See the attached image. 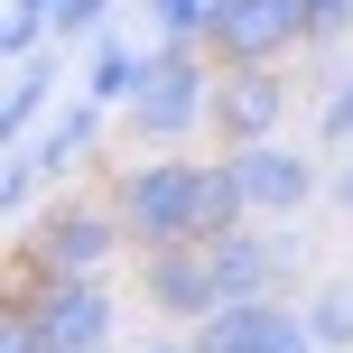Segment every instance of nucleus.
Listing matches in <instances>:
<instances>
[{
	"mask_svg": "<svg viewBox=\"0 0 353 353\" xmlns=\"http://www.w3.org/2000/svg\"><path fill=\"white\" fill-rule=\"evenodd\" d=\"M112 10H121V0H65V10H56V47H74V37H112Z\"/></svg>",
	"mask_w": 353,
	"mask_h": 353,
	"instance_id": "6ab92c4d",
	"label": "nucleus"
},
{
	"mask_svg": "<svg viewBox=\"0 0 353 353\" xmlns=\"http://www.w3.org/2000/svg\"><path fill=\"white\" fill-rule=\"evenodd\" d=\"M214 74H223L214 47H195V37H159L140 93L121 103V130H130L140 149H186L195 130H214Z\"/></svg>",
	"mask_w": 353,
	"mask_h": 353,
	"instance_id": "f257e3e1",
	"label": "nucleus"
},
{
	"mask_svg": "<svg viewBox=\"0 0 353 353\" xmlns=\"http://www.w3.org/2000/svg\"><path fill=\"white\" fill-rule=\"evenodd\" d=\"M47 93H56V47L19 56L10 65V93H0V149H28L47 130Z\"/></svg>",
	"mask_w": 353,
	"mask_h": 353,
	"instance_id": "9d476101",
	"label": "nucleus"
},
{
	"mask_svg": "<svg viewBox=\"0 0 353 353\" xmlns=\"http://www.w3.org/2000/svg\"><path fill=\"white\" fill-rule=\"evenodd\" d=\"M316 149H325V159H344V149H353V74L325 93V112H316Z\"/></svg>",
	"mask_w": 353,
	"mask_h": 353,
	"instance_id": "a211bd4d",
	"label": "nucleus"
},
{
	"mask_svg": "<svg viewBox=\"0 0 353 353\" xmlns=\"http://www.w3.org/2000/svg\"><path fill=\"white\" fill-rule=\"evenodd\" d=\"M28 10H47V19H56V10H65V0H28Z\"/></svg>",
	"mask_w": 353,
	"mask_h": 353,
	"instance_id": "bb28decb",
	"label": "nucleus"
},
{
	"mask_svg": "<svg viewBox=\"0 0 353 353\" xmlns=\"http://www.w3.org/2000/svg\"><path fill=\"white\" fill-rule=\"evenodd\" d=\"M325 205H335V214H353V159H344L335 176H325Z\"/></svg>",
	"mask_w": 353,
	"mask_h": 353,
	"instance_id": "393cba45",
	"label": "nucleus"
},
{
	"mask_svg": "<svg viewBox=\"0 0 353 353\" xmlns=\"http://www.w3.org/2000/svg\"><path fill=\"white\" fill-rule=\"evenodd\" d=\"M353 37V0H316V47H344Z\"/></svg>",
	"mask_w": 353,
	"mask_h": 353,
	"instance_id": "b1692460",
	"label": "nucleus"
},
{
	"mask_svg": "<svg viewBox=\"0 0 353 353\" xmlns=\"http://www.w3.org/2000/svg\"><path fill=\"white\" fill-rule=\"evenodd\" d=\"M140 74H149V47H130V37H93V65H84V93H93V103L121 112L130 93H140Z\"/></svg>",
	"mask_w": 353,
	"mask_h": 353,
	"instance_id": "ddd939ff",
	"label": "nucleus"
},
{
	"mask_svg": "<svg viewBox=\"0 0 353 353\" xmlns=\"http://www.w3.org/2000/svg\"><path fill=\"white\" fill-rule=\"evenodd\" d=\"M270 251H279V279L307 270V232H298V223H270Z\"/></svg>",
	"mask_w": 353,
	"mask_h": 353,
	"instance_id": "5701e85b",
	"label": "nucleus"
},
{
	"mask_svg": "<svg viewBox=\"0 0 353 353\" xmlns=\"http://www.w3.org/2000/svg\"><path fill=\"white\" fill-rule=\"evenodd\" d=\"M223 159H232V176H242L251 223H298V214L316 205V168H307L288 140H251V149H223Z\"/></svg>",
	"mask_w": 353,
	"mask_h": 353,
	"instance_id": "0eeeda50",
	"label": "nucleus"
},
{
	"mask_svg": "<svg viewBox=\"0 0 353 353\" xmlns=\"http://www.w3.org/2000/svg\"><path fill=\"white\" fill-rule=\"evenodd\" d=\"M103 121H112V103H93V93H74V103L56 112V121L37 130L28 149H37V159H47V176H74V168L93 159V149H103Z\"/></svg>",
	"mask_w": 353,
	"mask_h": 353,
	"instance_id": "9b49d317",
	"label": "nucleus"
},
{
	"mask_svg": "<svg viewBox=\"0 0 353 353\" xmlns=\"http://www.w3.org/2000/svg\"><path fill=\"white\" fill-rule=\"evenodd\" d=\"M270 353H325V344H316V325H307V307H288V298H279V335H270Z\"/></svg>",
	"mask_w": 353,
	"mask_h": 353,
	"instance_id": "4be33fe9",
	"label": "nucleus"
},
{
	"mask_svg": "<svg viewBox=\"0 0 353 353\" xmlns=\"http://www.w3.org/2000/svg\"><path fill=\"white\" fill-rule=\"evenodd\" d=\"M37 186H47V159H37V149H10V159H0V214H37Z\"/></svg>",
	"mask_w": 353,
	"mask_h": 353,
	"instance_id": "dca6fc26",
	"label": "nucleus"
},
{
	"mask_svg": "<svg viewBox=\"0 0 353 353\" xmlns=\"http://www.w3.org/2000/svg\"><path fill=\"white\" fill-rule=\"evenodd\" d=\"M140 353H195V335L176 325V335H159V344H140Z\"/></svg>",
	"mask_w": 353,
	"mask_h": 353,
	"instance_id": "a878e982",
	"label": "nucleus"
},
{
	"mask_svg": "<svg viewBox=\"0 0 353 353\" xmlns=\"http://www.w3.org/2000/svg\"><path fill=\"white\" fill-rule=\"evenodd\" d=\"M140 298L159 307L168 325H205L214 307H223V288H214V251L205 242H168V251H140Z\"/></svg>",
	"mask_w": 353,
	"mask_h": 353,
	"instance_id": "6e6552de",
	"label": "nucleus"
},
{
	"mask_svg": "<svg viewBox=\"0 0 353 353\" xmlns=\"http://www.w3.org/2000/svg\"><path fill=\"white\" fill-rule=\"evenodd\" d=\"M205 47L223 65H288L316 47V0H214Z\"/></svg>",
	"mask_w": 353,
	"mask_h": 353,
	"instance_id": "20e7f679",
	"label": "nucleus"
},
{
	"mask_svg": "<svg viewBox=\"0 0 353 353\" xmlns=\"http://www.w3.org/2000/svg\"><path fill=\"white\" fill-rule=\"evenodd\" d=\"M279 335V298H251V307H214L195 325V353H270Z\"/></svg>",
	"mask_w": 353,
	"mask_h": 353,
	"instance_id": "f8f14e48",
	"label": "nucleus"
},
{
	"mask_svg": "<svg viewBox=\"0 0 353 353\" xmlns=\"http://www.w3.org/2000/svg\"><path fill=\"white\" fill-rule=\"evenodd\" d=\"M112 251H130L112 195L103 205H37L28 232H19V251H10V279H103ZM10 298H28V288H10Z\"/></svg>",
	"mask_w": 353,
	"mask_h": 353,
	"instance_id": "7ed1b4c3",
	"label": "nucleus"
},
{
	"mask_svg": "<svg viewBox=\"0 0 353 353\" xmlns=\"http://www.w3.org/2000/svg\"><path fill=\"white\" fill-rule=\"evenodd\" d=\"M214 288H223V307H251V298H279V251H270V223H232L214 232Z\"/></svg>",
	"mask_w": 353,
	"mask_h": 353,
	"instance_id": "1a4fd4ad",
	"label": "nucleus"
},
{
	"mask_svg": "<svg viewBox=\"0 0 353 353\" xmlns=\"http://www.w3.org/2000/svg\"><path fill=\"white\" fill-rule=\"evenodd\" d=\"M307 325H316L325 353H353V279H325L316 298H307Z\"/></svg>",
	"mask_w": 353,
	"mask_h": 353,
	"instance_id": "4468645a",
	"label": "nucleus"
},
{
	"mask_svg": "<svg viewBox=\"0 0 353 353\" xmlns=\"http://www.w3.org/2000/svg\"><path fill=\"white\" fill-rule=\"evenodd\" d=\"M37 47H56V19H47V10H28V0H19V10L0 19V56H10V65H19V56H37Z\"/></svg>",
	"mask_w": 353,
	"mask_h": 353,
	"instance_id": "f3484780",
	"label": "nucleus"
},
{
	"mask_svg": "<svg viewBox=\"0 0 353 353\" xmlns=\"http://www.w3.org/2000/svg\"><path fill=\"white\" fill-rule=\"evenodd\" d=\"M288 130V65H223L214 74V140L251 149Z\"/></svg>",
	"mask_w": 353,
	"mask_h": 353,
	"instance_id": "423d86ee",
	"label": "nucleus"
},
{
	"mask_svg": "<svg viewBox=\"0 0 353 353\" xmlns=\"http://www.w3.org/2000/svg\"><path fill=\"white\" fill-rule=\"evenodd\" d=\"M205 19H214V0H149V28L159 37H195L205 47Z\"/></svg>",
	"mask_w": 353,
	"mask_h": 353,
	"instance_id": "aec40b11",
	"label": "nucleus"
},
{
	"mask_svg": "<svg viewBox=\"0 0 353 353\" xmlns=\"http://www.w3.org/2000/svg\"><path fill=\"white\" fill-rule=\"evenodd\" d=\"M112 214H121L130 251L205 242V159H186V149H140V159L112 176Z\"/></svg>",
	"mask_w": 353,
	"mask_h": 353,
	"instance_id": "f03ea898",
	"label": "nucleus"
},
{
	"mask_svg": "<svg viewBox=\"0 0 353 353\" xmlns=\"http://www.w3.org/2000/svg\"><path fill=\"white\" fill-rule=\"evenodd\" d=\"M28 316L47 325L56 353H112L121 298H112V279H28Z\"/></svg>",
	"mask_w": 353,
	"mask_h": 353,
	"instance_id": "39448f33",
	"label": "nucleus"
},
{
	"mask_svg": "<svg viewBox=\"0 0 353 353\" xmlns=\"http://www.w3.org/2000/svg\"><path fill=\"white\" fill-rule=\"evenodd\" d=\"M0 353H56V344H47V325L28 316V298H10V307H0Z\"/></svg>",
	"mask_w": 353,
	"mask_h": 353,
	"instance_id": "412c9836",
	"label": "nucleus"
},
{
	"mask_svg": "<svg viewBox=\"0 0 353 353\" xmlns=\"http://www.w3.org/2000/svg\"><path fill=\"white\" fill-rule=\"evenodd\" d=\"M232 223H251L242 176H232V159H205V242H214V232H232Z\"/></svg>",
	"mask_w": 353,
	"mask_h": 353,
	"instance_id": "2eb2a0df",
	"label": "nucleus"
}]
</instances>
